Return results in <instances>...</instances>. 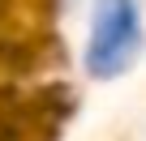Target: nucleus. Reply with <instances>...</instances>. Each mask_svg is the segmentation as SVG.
<instances>
[{
	"instance_id": "obj_1",
	"label": "nucleus",
	"mask_w": 146,
	"mask_h": 141,
	"mask_svg": "<svg viewBox=\"0 0 146 141\" xmlns=\"http://www.w3.org/2000/svg\"><path fill=\"white\" fill-rule=\"evenodd\" d=\"M146 51V13L142 0H90L82 68L90 81L129 77Z\"/></svg>"
}]
</instances>
